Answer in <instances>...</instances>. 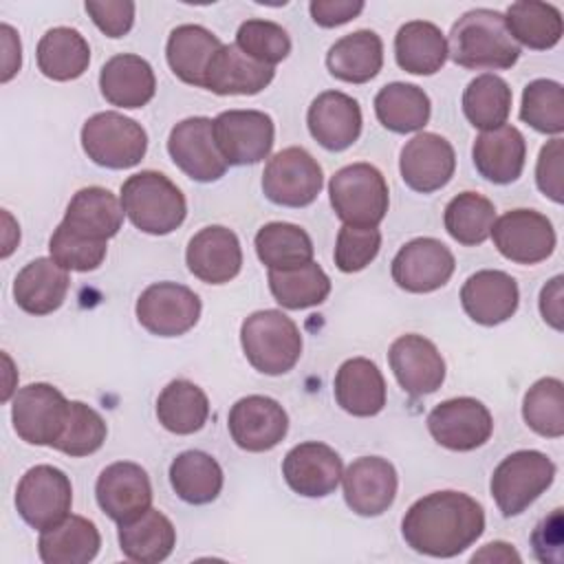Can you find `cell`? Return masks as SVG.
Listing matches in <instances>:
<instances>
[{
    "mask_svg": "<svg viewBox=\"0 0 564 564\" xmlns=\"http://www.w3.org/2000/svg\"><path fill=\"white\" fill-rule=\"evenodd\" d=\"M269 289L282 308L300 311L322 304L330 293V280L317 262L291 269H271Z\"/></svg>",
    "mask_w": 564,
    "mask_h": 564,
    "instance_id": "cell-42",
    "label": "cell"
},
{
    "mask_svg": "<svg viewBox=\"0 0 564 564\" xmlns=\"http://www.w3.org/2000/svg\"><path fill=\"white\" fill-rule=\"evenodd\" d=\"M454 253L436 238H414L392 258V280L408 293H432L454 273Z\"/></svg>",
    "mask_w": 564,
    "mask_h": 564,
    "instance_id": "cell-16",
    "label": "cell"
},
{
    "mask_svg": "<svg viewBox=\"0 0 564 564\" xmlns=\"http://www.w3.org/2000/svg\"><path fill=\"white\" fill-rule=\"evenodd\" d=\"M491 238L496 249L516 264L546 260L557 242L551 220L535 209H511L502 214L491 227Z\"/></svg>",
    "mask_w": 564,
    "mask_h": 564,
    "instance_id": "cell-15",
    "label": "cell"
},
{
    "mask_svg": "<svg viewBox=\"0 0 564 564\" xmlns=\"http://www.w3.org/2000/svg\"><path fill=\"white\" fill-rule=\"evenodd\" d=\"M51 258L66 271H95L108 251V242L93 240L82 234H75L64 223H59L48 240Z\"/></svg>",
    "mask_w": 564,
    "mask_h": 564,
    "instance_id": "cell-50",
    "label": "cell"
},
{
    "mask_svg": "<svg viewBox=\"0 0 564 564\" xmlns=\"http://www.w3.org/2000/svg\"><path fill=\"white\" fill-rule=\"evenodd\" d=\"M121 553L139 564H159L174 551L176 529L159 509H148L141 516L119 524Z\"/></svg>",
    "mask_w": 564,
    "mask_h": 564,
    "instance_id": "cell-33",
    "label": "cell"
},
{
    "mask_svg": "<svg viewBox=\"0 0 564 564\" xmlns=\"http://www.w3.org/2000/svg\"><path fill=\"white\" fill-rule=\"evenodd\" d=\"M520 302L516 280L498 269H482L469 275L460 289L463 311L482 326L507 322Z\"/></svg>",
    "mask_w": 564,
    "mask_h": 564,
    "instance_id": "cell-25",
    "label": "cell"
},
{
    "mask_svg": "<svg viewBox=\"0 0 564 564\" xmlns=\"http://www.w3.org/2000/svg\"><path fill=\"white\" fill-rule=\"evenodd\" d=\"M101 535L84 516H66L55 527L40 531L37 553L44 564H86L95 560Z\"/></svg>",
    "mask_w": 564,
    "mask_h": 564,
    "instance_id": "cell-32",
    "label": "cell"
},
{
    "mask_svg": "<svg viewBox=\"0 0 564 564\" xmlns=\"http://www.w3.org/2000/svg\"><path fill=\"white\" fill-rule=\"evenodd\" d=\"M0 35H2V51H4V55H2V82H9L20 70L22 46H20L18 33L9 24L0 26Z\"/></svg>",
    "mask_w": 564,
    "mask_h": 564,
    "instance_id": "cell-56",
    "label": "cell"
},
{
    "mask_svg": "<svg viewBox=\"0 0 564 564\" xmlns=\"http://www.w3.org/2000/svg\"><path fill=\"white\" fill-rule=\"evenodd\" d=\"M540 315L542 319L555 328H564V278L555 275L540 291Z\"/></svg>",
    "mask_w": 564,
    "mask_h": 564,
    "instance_id": "cell-55",
    "label": "cell"
},
{
    "mask_svg": "<svg viewBox=\"0 0 564 564\" xmlns=\"http://www.w3.org/2000/svg\"><path fill=\"white\" fill-rule=\"evenodd\" d=\"M394 57L405 73L434 75L447 59V40L436 24L412 20L397 31Z\"/></svg>",
    "mask_w": 564,
    "mask_h": 564,
    "instance_id": "cell-36",
    "label": "cell"
},
{
    "mask_svg": "<svg viewBox=\"0 0 564 564\" xmlns=\"http://www.w3.org/2000/svg\"><path fill=\"white\" fill-rule=\"evenodd\" d=\"M223 480L218 460L200 449L181 452L170 465V485L187 505H207L216 500Z\"/></svg>",
    "mask_w": 564,
    "mask_h": 564,
    "instance_id": "cell-38",
    "label": "cell"
},
{
    "mask_svg": "<svg viewBox=\"0 0 564 564\" xmlns=\"http://www.w3.org/2000/svg\"><path fill=\"white\" fill-rule=\"evenodd\" d=\"M335 401L352 416H375L386 405V381L379 366L366 357L346 359L335 375Z\"/></svg>",
    "mask_w": 564,
    "mask_h": 564,
    "instance_id": "cell-28",
    "label": "cell"
},
{
    "mask_svg": "<svg viewBox=\"0 0 564 564\" xmlns=\"http://www.w3.org/2000/svg\"><path fill=\"white\" fill-rule=\"evenodd\" d=\"M70 401L51 383H29L20 388L11 403L15 434L29 445H48L59 438Z\"/></svg>",
    "mask_w": 564,
    "mask_h": 564,
    "instance_id": "cell-10",
    "label": "cell"
},
{
    "mask_svg": "<svg viewBox=\"0 0 564 564\" xmlns=\"http://www.w3.org/2000/svg\"><path fill=\"white\" fill-rule=\"evenodd\" d=\"M381 249V231L377 227H350L344 225L335 242V264L344 273H357L366 269Z\"/></svg>",
    "mask_w": 564,
    "mask_h": 564,
    "instance_id": "cell-51",
    "label": "cell"
},
{
    "mask_svg": "<svg viewBox=\"0 0 564 564\" xmlns=\"http://www.w3.org/2000/svg\"><path fill=\"white\" fill-rule=\"evenodd\" d=\"M555 465L538 449H520L500 460L491 474V496L505 518L522 513L553 482Z\"/></svg>",
    "mask_w": 564,
    "mask_h": 564,
    "instance_id": "cell-6",
    "label": "cell"
},
{
    "mask_svg": "<svg viewBox=\"0 0 564 564\" xmlns=\"http://www.w3.org/2000/svg\"><path fill=\"white\" fill-rule=\"evenodd\" d=\"M236 46L256 62L275 66L291 53V37L280 24L253 18L238 26Z\"/></svg>",
    "mask_w": 564,
    "mask_h": 564,
    "instance_id": "cell-49",
    "label": "cell"
},
{
    "mask_svg": "<svg viewBox=\"0 0 564 564\" xmlns=\"http://www.w3.org/2000/svg\"><path fill=\"white\" fill-rule=\"evenodd\" d=\"M70 278L53 258L31 260L13 280L15 304L29 315H48L57 311L68 293Z\"/></svg>",
    "mask_w": 564,
    "mask_h": 564,
    "instance_id": "cell-30",
    "label": "cell"
},
{
    "mask_svg": "<svg viewBox=\"0 0 564 564\" xmlns=\"http://www.w3.org/2000/svg\"><path fill=\"white\" fill-rule=\"evenodd\" d=\"M73 505L68 476L53 465H35L24 471L15 489V509L35 531H46L62 522Z\"/></svg>",
    "mask_w": 564,
    "mask_h": 564,
    "instance_id": "cell-8",
    "label": "cell"
},
{
    "mask_svg": "<svg viewBox=\"0 0 564 564\" xmlns=\"http://www.w3.org/2000/svg\"><path fill=\"white\" fill-rule=\"evenodd\" d=\"M511 99V88L502 77L482 73L467 84L463 93V112L474 128L494 130L507 123Z\"/></svg>",
    "mask_w": 564,
    "mask_h": 564,
    "instance_id": "cell-43",
    "label": "cell"
},
{
    "mask_svg": "<svg viewBox=\"0 0 564 564\" xmlns=\"http://www.w3.org/2000/svg\"><path fill=\"white\" fill-rule=\"evenodd\" d=\"M337 218L350 227H377L388 212V183L370 163H350L328 183Z\"/></svg>",
    "mask_w": 564,
    "mask_h": 564,
    "instance_id": "cell-5",
    "label": "cell"
},
{
    "mask_svg": "<svg viewBox=\"0 0 564 564\" xmlns=\"http://www.w3.org/2000/svg\"><path fill=\"white\" fill-rule=\"evenodd\" d=\"M207 394L187 379L170 381L156 399V419L172 434H194L207 423Z\"/></svg>",
    "mask_w": 564,
    "mask_h": 564,
    "instance_id": "cell-40",
    "label": "cell"
},
{
    "mask_svg": "<svg viewBox=\"0 0 564 564\" xmlns=\"http://www.w3.org/2000/svg\"><path fill=\"white\" fill-rule=\"evenodd\" d=\"M388 361L399 386L412 397L432 394L445 381V361L438 348L423 335L410 333L394 339Z\"/></svg>",
    "mask_w": 564,
    "mask_h": 564,
    "instance_id": "cell-22",
    "label": "cell"
},
{
    "mask_svg": "<svg viewBox=\"0 0 564 564\" xmlns=\"http://www.w3.org/2000/svg\"><path fill=\"white\" fill-rule=\"evenodd\" d=\"M62 223L75 234L108 242L121 229L123 207L106 187H82L70 198Z\"/></svg>",
    "mask_w": 564,
    "mask_h": 564,
    "instance_id": "cell-31",
    "label": "cell"
},
{
    "mask_svg": "<svg viewBox=\"0 0 564 564\" xmlns=\"http://www.w3.org/2000/svg\"><path fill=\"white\" fill-rule=\"evenodd\" d=\"M185 262L194 278L205 284H225L240 273L242 249L238 236L223 227L212 225L192 236L185 249Z\"/></svg>",
    "mask_w": 564,
    "mask_h": 564,
    "instance_id": "cell-23",
    "label": "cell"
},
{
    "mask_svg": "<svg viewBox=\"0 0 564 564\" xmlns=\"http://www.w3.org/2000/svg\"><path fill=\"white\" fill-rule=\"evenodd\" d=\"M95 496L101 511L117 524H123L150 509L152 485L141 465L117 460L99 474Z\"/></svg>",
    "mask_w": 564,
    "mask_h": 564,
    "instance_id": "cell-21",
    "label": "cell"
},
{
    "mask_svg": "<svg viewBox=\"0 0 564 564\" xmlns=\"http://www.w3.org/2000/svg\"><path fill=\"white\" fill-rule=\"evenodd\" d=\"M432 438L452 452H471L485 445L494 432V419L474 397H456L438 403L427 414Z\"/></svg>",
    "mask_w": 564,
    "mask_h": 564,
    "instance_id": "cell-13",
    "label": "cell"
},
{
    "mask_svg": "<svg viewBox=\"0 0 564 564\" xmlns=\"http://www.w3.org/2000/svg\"><path fill=\"white\" fill-rule=\"evenodd\" d=\"M326 66L335 79L366 84L375 79L383 66V42L368 29L348 33L328 48Z\"/></svg>",
    "mask_w": 564,
    "mask_h": 564,
    "instance_id": "cell-34",
    "label": "cell"
},
{
    "mask_svg": "<svg viewBox=\"0 0 564 564\" xmlns=\"http://www.w3.org/2000/svg\"><path fill=\"white\" fill-rule=\"evenodd\" d=\"M505 24L516 44H524L533 51L553 48L562 40V13L557 7L535 0H522L509 4Z\"/></svg>",
    "mask_w": 564,
    "mask_h": 564,
    "instance_id": "cell-41",
    "label": "cell"
},
{
    "mask_svg": "<svg viewBox=\"0 0 564 564\" xmlns=\"http://www.w3.org/2000/svg\"><path fill=\"white\" fill-rule=\"evenodd\" d=\"M344 463L339 454L317 441H306L291 447L282 460L286 485L304 498H324L333 494L341 480Z\"/></svg>",
    "mask_w": 564,
    "mask_h": 564,
    "instance_id": "cell-20",
    "label": "cell"
},
{
    "mask_svg": "<svg viewBox=\"0 0 564 564\" xmlns=\"http://www.w3.org/2000/svg\"><path fill=\"white\" fill-rule=\"evenodd\" d=\"M37 68L53 82H70L86 73L90 46L86 37L70 26L48 29L37 44Z\"/></svg>",
    "mask_w": 564,
    "mask_h": 564,
    "instance_id": "cell-37",
    "label": "cell"
},
{
    "mask_svg": "<svg viewBox=\"0 0 564 564\" xmlns=\"http://www.w3.org/2000/svg\"><path fill=\"white\" fill-rule=\"evenodd\" d=\"M121 207L130 223L152 236L178 229L187 216L183 192L161 172L143 170L128 176L121 185Z\"/></svg>",
    "mask_w": 564,
    "mask_h": 564,
    "instance_id": "cell-3",
    "label": "cell"
},
{
    "mask_svg": "<svg viewBox=\"0 0 564 564\" xmlns=\"http://www.w3.org/2000/svg\"><path fill=\"white\" fill-rule=\"evenodd\" d=\"M344 500L357 516L375 518L388 511L397 498V469L381 456H361L341 474Z\"/></svg>",
    "mask_w": 564,
    "mask_h": 564,
    "instance_id": "cell-18",
    "label": "cell"
},
{
    "mask_svg": "<svg viewBox=\"0 0 564 564\" xmlns=\"http://www.w3.org/2000/svg\"><path fill=\"white\" fill-rule=\"evenodd\" d=\"M99 88L104 99L117 108H141L154 97L156 77L143 57L119 53L101 66Z\"/></svg>",
    "mask_w": 564,
    "mask_h": 564,
    "instance_id": "cell-29",
    "label": "cell"
},
{
    "mask_svg": "<svg viewBox=\"0 0 564 564\" xmlns=\"http://www.w3.org/2000/svg\"><path fill=\"white\" fill-rule=\"evenodd\" d=\"M167 152L174 165L198 183L218 181L227 172L209 117H187L178 121L167 137Z\"/></svg>",
    "mask_w": 564,
    "mask_h": 564,
    "instance_id": "cell-14",
    "label": "cell"
},
{
    "mask_svg": "<svg viewBox=\"0 0 564 564\" xmlns=\"http://www.w3.org/2000/svg\"><path fill=\"white\" fill-rule=\"evenodd\" d=\"M520 119L542 134L564 132V88L553 79H533L522 93Z\"/></svg>",
    "mask_w": 564,
    "mask_h": 564,
    "instance_id": "cell-47",
    "label": "cell"
},
{
    "mask_svg": "<svg viewBox=\"0 0 564 564\" xmlns=\"http://www.w3.org/2000/svg\"><path fill=\"white\" fill-rule=\"evenodd\" d=\"M524 423L540 436L560 438L564 434V386L557 377L538 379L522 401Z\"/></svg>",
    "mask_w": 564,
    "mask_h": 564,
    "instance_id": "cell-46",
    "label": "cell"
},
{
    "mask_svg": "<svg viewBox=\"0 0 564 564\" xmlns=\"http://www.w3.org/2000/svg\"><path fill=\"white\" fill-rule=\"evenodd\" d=\"M220 46L223 42L209 29L200 24H181L167 37L165 57L181 82L205 88L207 64Z\"/></svg>",
    "mask_w": 564,
    "mask_h": 564,
    "instance_id": "cell-35",
    "label": "cell"
},
{
    "mask_svg": "<svg viewBox=\"0 0 564 564\" xmlns=\"http://www.w3.org/2000/svg\"><path fill=\"white\" fill-rule=\"evenodd\" d=\"M311 18L324 29H333L355 20L364 11L361 0H313L308 4Z\"/></svg>",
    "mask_w": 564,
    "mask_h": 564,
    "instance_id": "cell-54",
    "label": "cell"
},
{
    "mask_svg": "<svg viewBox=\"0 0 564 564\" xmlns=\"http://www.w3.org/2000/svg\"><path fill=\"white\" fill-rule=\"evenodd\" d=\"M273 75V66L256 62L236 44H223L207 64L205 88L216 95H258Z\"/></svg>",
    "mask_w": 564,
    "mask_h": 564,
    "instance_id": "cell-27",
    "label": "cell"
},
{
    "mask_svg": "<svg viewBox=\"0 0 564 564\" xmlns=\"http://www.w3.org/2000/svg\"><path fill=\"white\" fill-rule=\"evenodd\" d=\"M375 112L383 128L397 134L421 130L430 121V97L423 88L405 82L383 86L375 97Z\"/></svg>",
    "mask_w": 564,
    "mask_h": 564,
    "instance_id": "cell-39",
    "label": "cell"
},
{
    "mask_svg": "<svg viewBox=\"0 0 564 564\" xmlns=\"http://www.w3.org/2000/svg\"><path fill=\"white\" fill-rule=\"evenodd\" d=\"M535 183L553 203L564 200V143L560 137L546 141L535 163Z\"/></svg>",
    "mask_w": 564,
    "mask_h": 564,
    "instance_id": "cell-52",
    "label": "cell"
},
{
    "mask_svg": "<svg viewBox=\"0 0 564 564\" xmlns=\"http://www.w3.org/2000/svg\"><path fill=\"white\" fill-rule=\"evenodd\" d=\"M324 185L319 163L304 148L291 145L269 159L262 172L264 196L282 207L311 205Z\"/></svg>",
    "mask_w": 564,
    "mask_h": 564,
    "instance_id": "cell-9",
    "label": "cell"
},
{
    "mask_svg": "<svg viewBox=\"0 0 564 564\" xmlns=\"http://www.w3.org/2000/svg\"><path fill=\"white\" fill-rule=\"evenodd\" d=\"M256 253L271 269H291L313 260L311 236L293 223H267L256 234Z\"/></svg>",
    "mask_w": 564,
    "mask_h": 564,
    "instance_id": "cell-44",
    "label": "cell"
},
{
    "mask_svg": "<svg viewBox=\"0 0 564 564\" xmlns=\"http://www.w3.org/2000/svg\"><path fill=\"white\" fill-rule=\"evenodd\" d=\"M229 434L245 452H269L289 432V416L284 408L264 394H249L238 399L229 410Z\"/></svg>",
    "mask_w": 564,
    "mask_h": 564,
    "instance_id": "cell-17",
    "label": "cell"
},
{
    "mask_svg": "<svg viewBox=\"0 0 564 564\" xmlns=\"http://www.w3.org/2000/svg\"><path fill=\"white\" fill-rule=\"evenodd\" d=\"M520 560H522L520 553L507 542H489L478 553L471 555V562H502V564H507V562H520Z\"/></svg>",
    "mask_w": 564,
    "mask_h": 564,
    "instance_id": "cell-57",
    "label": "cell"
},
{
    "mask_svg": "<svg viewBox=\"0 0 564 564\" xmlns=\"http://www.w3.org/2000/svg\"><path fill=\"white\" fill-rule=\"evenodd\" d=\"M471 159L482 178L496 185H507L524 170L527 141L518 128L507 123L494 130H482L474 141Z\"/></svg>",
    "mask_w": 564,
    "mask_h": 564,
    "instance_id": "cell-26",
    "label": "cell"
},
{
    "mask_svg": "<svg viewBox=\"0 0 564 564\" xmlns=\"http://www.w3.org/2000/svg\"><path fill=\"white\" fill-rule=\"evenodd\" d=\"M485 531V511L463 491H434L419 498L403 516L405 544L430 557H454Z\"/></svg>",
    "mask_w": 564,
    "mask_h": 564,
    "instance_id": "cell-1",
    "label": "cell"
},
{
    "mask_svg": "<svg viewBox=\"0 0 564 564\" xmlns=\"http://www.w3.org/2000/svg\"><path fill=\"white\" fill-rule=\"evenodd\" d=\"M311 137L330 152L350 148L361 134V108L357 99L339 90L319 93L306 112Z\"/></svg>",
    "mask_w": 564,
    "mask_h": 564,
    "instance_id": "cell-24",
    "label": "cell"
},
{
    "mask_svg": "<svg viewBox=\"0 0 564 564\" xmlns=\"http://www.w3.org/2000/svg\"><path fill=\"white\" fill-rule=\"evenodd\" d=\"M216 145L227 165H253L273 148V119L262 110H225L214 119Z\"/></svg>",
    "mask_w": 564,
    "mask_h": 564,
    "instance_id": "cell-12",
    "label": "cell"
},
{
    "mask_svg": "<svg viewBox=\"0 0 564 564\" xmlns=\"http://www.w3.org/2000/svg\"><path fill=\"white\" fill-rule=\"evenodd\" d=\"M447 57L463 68L507 70L520 57V46L505 24V15L494 9H471L463 13L447 40Z\"/></svg>",
    "mask_w": 564,
    "mask_h": 564,
    "instance_id": "cell-2",
    "label": "cell"
},
{
    "mask_svg": "<svg viewBox=\"0 0 564 564\" xmlns=\"http://www.w3.org/2000/svg\"><path fill=\"white\" fill-rule=\"evenodd\" d=\"M443 223L447 234L465 247L482 245L491 236L496 207L489 198L476 192H460L445 205Z\"/></svg>",
    "mask_w": 564,
    "mask_h": 564,
    "instance_id": "cell-45",
    "label": "cell"
},
{
    "mask_svg": "<svg viewBox=\"0 0 564 564\" xmlns=\"http://www.w3.org/2000/svg\"><path fill=\"white\" fill-rule=\"evenodd\" d=\"M82 148L101 167L128 170L145 156L148 134L134 119L106 110L88 117L82 126Z\"/></svg>",
    "mask_w": 564,
    "mask_h": 564,
    "instance_id": "cell-7",
    "label": "cell"
},
{
    "mask_svg": "<svg viewBox=\"0 0 564 564\" xmlns=\"http://www.w3.org/2000/svg\"><path fill=\"white\" fill-rule=\"evenodd\" d=\"M403 183L421 194H432L445 187L456 170V154L452 143L434 132H419L412 137L399 159Z\"/></svg>",
    "mask_w": 564,
    "mask_h": 564,
    "instance_id": "cell-19",
    "label": "cell"
},
{
    "mask_svg": "<svg viewBox=\"0 0 564 564\" xmlns=\"http://www.w3.org/2000/svg\"><path fill=\"white\" fill-rule=\"evenodd\" d=\"M240 344L247 361L271 377L289 372L302 355L297 324L275 308L251 313L240 326Z\"/></svg>",
    "mask_w": 564,
    "mask_h": 564,
    "instance_id": "cell-4",
    "label": "cell"
},
{
    "mask_svg": "<svg viewBox=\"0 0 564 564\" xmlns=\"http://www.w3.org/2000/svg\"><path fill=\"white\" fill-rule=\"evenodd\" d=\"M139 324L156 337H178L200 317L198 295L176 282H154L137 300Z\"/></svg>",
    "mask_w": 564,
    "mask_h": 564,
    "instance_id": "cell-11",
    "label": "cell"
},
{
    "mask_svg": "<svg viewBox=\"0 0 564 564\" xmlns=\"http://www.w3.org/2000/svg\"><path fill=\"white\" fill-rule=\"evenodd\" d=\"M84 7L108 37H123L134 24V2L130 0H88Z\"/></svg>",
    "mask_w": 564,
    "mask_h": 564,
    "instance_id": "cell-53",
    "label": "cell"
},
{
    "mask_svg": "<svg viewBox=\"0 0 564 564\" xmlns=\"http://www.w3.org/2000/svg\"><path fill=\"white\" fill-rule=\"evenodd\" d=\"M108 427L97 410L86 405L84 401H70L68 416L59 438L53 447L66 456H88L95 454L106 441Z\"/></svg>",
    "mask_w": 564,
    "mask_h": 564,
    "instance_id": "cell-48",
    "label": "cell"
}]
</instances>
